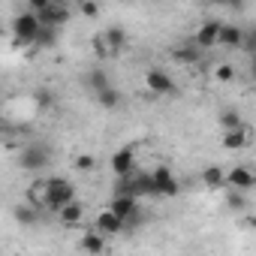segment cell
Here are the masks:
<instances>
[{"mask_svg":"<svg viewBox=\"0 0 256 256\" xmlns=\"http://www.w3.org/2000/svg\"><path fill=\"white\" fill-rule=\"evenodd\" d=\"M72 199H76V184L70 178H60V175L40 178L28 190V202H34L36 208H48V211H60Z\"/></svg>","mask_w":256,"mask_h":256,"instance_id":"6da1fadb","label":"cell"},{"mask_svg":"<svg viewBox=\"0 0 256 256\" xmlns=\"http://www.w3.org/2000/svg\"><path fill=\"white\" fill-rule=\"evenodd\" d=\"M40 30H42V18H40V12H34V10H28V12H22V16L12 18V36H16L22 46H34L36 36H40Z\"/></svg>","mask_w":256,"mask_h":256,"instance_id":"7a4b0ae2","label":"cell"},{"mask_svg":"<svg viewBox=\"0 0 256 256\" xmlns=\"http://www.w3.org/2000/svg\"><path fill=\"white\" fill-rule=\"evenodd\" d=\"M48 163H52V148H48V145H40V142L24 145L22 154H18V166L28 169V172H40V169H46Z\"/></svg>","mask_w":256,"mask_h":256,"instance_id":"3957f363","label":"cell"},{"mask_svg":"<svg viewBox=\"0 0 256 256\" xmlns=\"http://www.w3.org/2000/svg\"><path fill=\"white\" fill-rule=\"evenodd\" d=\"M108 208H112L118 217H124V220H126V229L136 226V223L142 220V214H139V196H130V193H114V196H112V202H108Z\"/></svg>","mask_w":256,"mask_h":256,"instance_id":"277c9868","label":"cell"},{"mask_svg":"<svg viewBox=\"0 0 256 256\" xmlns=\"http://www.w3.org/2000/svg\"><path fill=\"white\" fill-rule=\"evenodd\" d=\"M145 88H148L154 96H175V94H178V84H175V78H172L166 70H148Z\"/></svg>","mask_w":256,"mask_h":256,"instance_id":"5b68a950","label":"cell"},{"mask_svg":"<svg viewBox=\"0 0 256 256\" xmlns=\"http://www.w3.org/2000/svg\"><path fill=\"white\" fill-rule=\"evenodd\" d=\"M220 30H223V22H220V18H208V22H202L199 30L193 34V42H196L202 52H208V48L220 46Z\"/></svg>","mask_w":256,"mask_h":256,"instance_id":"8992f818","label":"cell"},{"mask_svg":"<svg viewBox=\"0 0 256 256\" xmlns=\"http://www.w3.org/2000/svg\"><path fill=\"white\" fill-rule=\"evenodd\" d=\"M154 190H157V196H178V190H181V184H178V178H175V172L169 169V166H157L154 169Z\"/></svg>","mask_w":256,"mask_h":256,"instance_id":"52a82bcc","label":"cell"},{"mask_svg":"<svg viewBox=\"0 0 256 256\" xmlns=\"http://www.w3.org/2000/svg\"><path fill=\"white\" fill-rule=\"evenodd\" d=\"M94 229L102 232V235H120V232H126V220L118 217L112 208H102L96 214V220H94Z\"/></svg>","mask_w":256,"mask_h":256,"instance_id":"ba28073f","label":"cell"},{"mask_svg":"<svg viewBox=\"0 0 256 256\" xmlns=\"http://www.w3.org/2000/svg\"><path fill=\"white\" fill-rule=\"evenodd\" d=\"M253 142V130L247 124H241V126H235V130H223V139H220V145L226 148V151H241V148H247Z\"/></svg>","mask_w":256,"mask_h":256,"instance_id":"9c48e42d","label":"cell"},{"mask_svg":"<svg viewBox=\"0 0 256 256\" xmlns=\"http://www.w3.org/2000/svg\"><path fill=\"white\" fill-rule=\"evenodd\" d=\"M66 4H70V0H54V4H52L48 10H42V12H40L42 24H52V28H64V24L70 22V16H72Z\"/></svg>","mask_w":256,"mask_h":256,"instance_id":"30bf717a","label":"cell"},{"mask_svg":"<svg viewBox=\"0 0 256 256\" xmlns=\"http://www.w3.org/2000/svg\"><path fill=\"white\" fill-rule=\"evenodd\" d=\"M108 163H112V172L114 175H130V172H136V154H133V148L114 151Z\"/></svg>","mask_w":256,"mask_h":256,"instance_id":"8fae6325","label":"cell"},{"mask_svg":"<svg viewBox=\"0 0 256 256\" xmlns=\"http://www.w3.org/2000/svg\"><path fill=\"white\" fill-rule=\"evenodd\" d=\"M226 181H229V187H235V190H241V193H247V190L256 187V175H253L247 166H235V169H229Z\"/></svg>","mask_w":256,"mask_h":256,"instance_id":"7c38bea8","label":"cell"},{"mask_svg":"<svg viewBox=\"0 0 256 256\" xmlns=\"http://www.w3.org/2000/svg\"><path fill=\"white\" fill-rule=\"evenodd\" d=\"M244 34L238 24H226L223 22V30H220V46L223 48H244Z\"/></svg>","mask_w":256,"mask_h":256,"instance_id":"4fadbf2b","label":"cell"},{"mask_svg":"<svg viewBox=\"0 0 256 256\" xmlns=\"http://www.w3.org/2000/svg\"><path fill=\"white\" fill-rule=\"evenodd\" d=\"M226 169H220V166H208V169H202V184L208 187V190H220V187H229V181H226Z\"/></svg>","mask_w":256,"mask_h":256,"instance_id":"5bb4252c","label":"cell"},{"mask_svg":"<svg viewBox=\"0 0 256 256\" xmlns=\"http://www.w3.org/2000/svg\"><path fill=\"white\" fill-rule=\"evenodd\" d=\"M78 250H84V253H102V250H106V235L96 232V229L84 232V235L78 238Z\"/></svg>","mask_w":256,"mask_h":256,"instance_id":"9a60e30c","label":"cell"},{"mask_svg":"<svg viewBox=\"0 0 256 256\" xmlns=\"http://www.w3.org/2000/svg\"><path fill=\"white\" fill-rule=\"evenodd\" d=\"M58 214H60V223H64V226H78V223H82V217H84V205H82L78 199H72V202H70V205H64Z\"/></svg>","mask_w":256,"mask_h":256,"instance_id":"2e32d148","label":"cell"},{"mask_svg":"<svg viewBox=\"0 0 256 256\" xmlns=\"http://www.w3.org/2000/svg\"><path fill=\"white\" fill-rule=\"evenodd\" d=\"M172 58H175V60H181V64H196V60L202 58V48H199L193 40H187L184 46L172 48Z\"/></svg>","mask_w":256,"mask_h":256,"instance_id":"e0dca14e","label":"cell"},{"mask_svg":"<svg viewBox=\"0 0 256 256\" xmlns=\"http://www.w3.org/2000/svg\"><path fill=\"white\" fill-rule=\"evenodd\" d=\"M94 100H96V106H100V108L112 112V108H118V106H120V90H118V88L112 84V88H106V90L94 94Z\"/></svg>","mask_w":256,"mask_h":256,"instance_id":"ac0fdd59","label":"cell"},{"mask_svg":"<svg viewBox=\"0 0 256 256\" xmlns=\"http://www.w3.org/2000/svg\"><path fill=\"white\" fill-rule=\"evenodd\" d=\"M102 34H106V42L112 46V52H114V54H120V48L126 46V30H124V28H118V24H112V28H106Z\"/></svg>","mask_w":256,"mask_h":256,"instance_id":"d6986e66","label":"cell"},{"mask_svg":"<svg viewBox=\"0 0 256 256\" xmlns=\"http://www.w3.org/2000/svg\"><path fill=\"white\" fill-rule=\"evenodd\" d=\"M88 88L94 90V94H100V90H106V88H112V82H108V76H106V70L102 66H94L90 72H88Z\"/></svg>","mask_w":256,"mask_h":256,"instance_id":"ffe728a7","label":"cell"},{"mask_svg":"<svg viewBox=\"0 0 256 256\" xmlns=\"http://www.w3.org/2000/svg\"><path fill=\"white\" fill-rule=\"evenodd\" d=\"M217 124H220V130H235V126L244 124V118H241L238 108H223V112L217 114Z\"/></svg>","mask_w":256,"mask_h":256,"instance_id":"44dd1931","label":"cell"},{"mask_svg":"<svg viewBox=\"0 0 256 256\" xmlns=\"http://www.w3.org/2000/svg\"><path fill=\"white\" fill-rule=\"evenodd\" d=\"M90 48H94V54H96L100 60H106V58H114V52H112V46L106 42V34H96V36L90 40Z\"/></svg>","mask_w":256,"mask_h":256,"instance_id":"7402d4cb","label":"cell"},{"mask_svg":"<svg viewBox=\"0 0 256 256\" xmlns=\"http://www.w3.org/2000/svg\"><path fill=\"white\" fill-rule=\"evenodd\" d=\"M16 220H18V223H24V226H34V223L40 220L36 205H34V202H30L28 208H24V205H18V208H16Z\"/></svg>","mask_w":256,"mask_h":256,"instance_id":"603a6c76","label":"cell"},{"mask_svg":"<svg viewBox=\"0 0 256 256\" xmlns=\"http://www.w3.org/2000/svg\"><path fill=\"white\" fill-rule=\"evenodd\" d=\"M58 28H52V24H42V30H40V36H36V42L34 46H40V48H52L58 40Z\"/></svg>","mask_w":256,"mask_h":256,"instance_id":"cb8c5ba5","label":"cell"},{"mask_svg":"<svg viewBox=\"0 0 256 256\" xmlns=\"http://www.w3.org/2000/svg\"><path fill=\"white\" fill-rule=\"evenodd\" d=\"M72 166H76L78 172H94V169H96V157H90V154H78V157L72 160Z\"/></svg>","mask_w":256,"mask_h":256,"instance_id":"d4e9b609","label":"cell"},{"mask_svg":"<svg viewBox=\"0 0 256 256\" xmlns=\"http://www.w3.org/2000/svg\"><path fill=\"white\" fill-rule=\"evenodd\" d=\"M226 205H229V208H244V196H241V190H235V187H232V193H229Z\"/></svg>","mask_w":256,"mask_h":256,"instance_id":"484cf974","label":"cell"},{"mask_svg":"<svg viewBox=\"0 0 256 256\" xmlns=\"http://www.w3.org/2000/svg\"><path fill=\"white\" fill-rule=\"evenodd\" d=\"M244 52H250V54H256V28L244 34Z\"/></svg>","mask_w":256,"mask_h":256,"instance_id":"4316f807","label":"cell"},{"mask_svg":"<svg viewBox=\"0 0 256 256\" xmlns=\"http://www.w3.org/2000/svg\"><path fill=\"white\" fill-rule=\"evenodd\" d=\"M96 12H100V6H96V0H82V16L94 18Z\"/></svg>","mask_w":256,"mask_h":256,"instance_id":"83f0119b","label":"cell"},{"mask_svg":"<svg viewBox=\"0 0 256 256\" xmlns=\"http://www.w3.org/2000/svg\"><path fill=\"white\" fill-rule=\"evenodd\" d=\"M54 4V0H28V10H34V12H42V10H48Z\"/></svg>","mask_w":256,"mask_h":256,"instance_id":"f1b7e54d","label":"cell"},{"mask_svg":"<svg viewBox=\"0 0 256 256\" xmlns=\"http://www.w3.org/2000/svg\"><path fill=\"white\" fill-rule=\"evenodd\" d=\"M232 76H235V70H232L229 64H220V66H217V78H220V82H229Z\"/></svg>","mask_w":256,"mask_h":256,"instance_id":"f546056e","label":"cell"},{"mask_svg":"<svg viewBox=\"0 0 256 256\" xmlns=\"http://www.w3.org/2000/svg\"><path fill=\"white\" fill-rule=\"evenodd\" d=\"M36 102H40V106H52L54 100H52V94H46V90H40V94H36Z\"/></svg>","mask_w":256,"mask_h":256,"instance_id":"4dcf8cb0","label":"cell"},{"mask_svg":"<svg viewBox=\"0 0 256 256\" xmlns=\"http://www.w3.org/2000/svg\"><path fill=\"white\" fill-rule=\"evenodd\" d=\"M226 10H244V0H229Z\"/></svg>","mask_w":256,"mask_h":256,"instance_id":"1f68e13d","label":"cell"},{"mask_svg":"<svg viewBox=\"0 0 256 256\" xmlns=\"http://www.w3.org/2000/svg\"><path fill=\"white\" fill-rule=\"evenodd\" d=\"M205 4H211V6H223V10H226V6H229V0H205Z\"/></svg>","mask_w":256,"mask_h":256,"instance_id":"d6a6232c","label":"cell"},{"mask_svg":"<svg viewBox=\"0 0 256 256\" xmlns=\"http://www.w3.org/2000/svg\"><path fill=\"white\" fill-rule=\"evenodd\" d=\"M250 78L256 82V58H253V64H250Z\"/></svg>","mask_w":256,"mask_h":256,"instance_id":"836d02e7","label":"cell"},{"mask_svg":"<svg viewBox=\"0 0 256 256\" xmlns=\"http://www.w3.org/2000/svg\"><path fill=\"white\" fill-rule=\"evenodd\" d=\"M250 226H253V232H256V217H253V220H250Z\"/></svg>","mask_w":256,"mask_h":256,"instance_id":"e575fe53","label":"cell"},{"mask_svg":"<svg viewBox=\"0 0 256 256\" xmlns=\"http://www.w3.org/2000/svg\"><path fill=\"white\" fill-rule=\"evenodd\" d=\"M253 58H256V54H253Z\"/></svg>","mask_w":256,"mask_h":256,"instance_id":"d590c367","label":"cell"}]
</instances>
